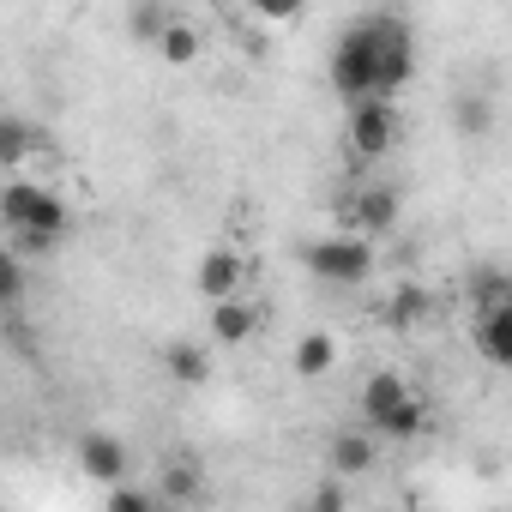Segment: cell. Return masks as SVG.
Instances as JSON below:
<instances>
[{"label":"cell","instance_id":"cell-1","mask_svg":"<svg viewBox=\"0 0 512 512\" xmlns=\"http://www.w3.org/2000/svg\"><path fill=\"white\" fill-rule=\"evenodd\" d=\"M416 73V31L404 13H362L344 25L332 49V91L344 103L356 97H398Z\"/></svg>","mask_w":512,"mask_h":512},{"label":"cell","instance_id":"cell-2","mask_svg":"<svg viewBox=\"0 0 512 512\" xmlns=\"http://www.w3.org/2000/svg\"><path fill=\"white\" fill-rule=\"evenodd\" d=\"M302 266L320 278V284H338V290H356L380 272V253H374V235L362 229H344V235H320L302 247Z\"/></svg>","mask_w":512,"mask_h":512},{"label":"cell","instance_id":"cell-3","mask_svg":"<svg viewBox=\"0 0 512 512\" xmlns=\"http://www.w3.org/2000/svg\"><path fill=\"white\" fill-rule=\"evenodd\" d=\"M0 223H7L13 235H55V241H61V235L73 229V211H67V199H61L55 187L19 175V181L0 187Z\"/></svg>","mask_w":512,"mask_h":512},{"label":"cell","instance_id":"cell-4","mask_svg":"<svg viewBox=\"0 0 512 512\" xmlns=\"http://www.w3.org/2000/svg\"><path fill=\"white\" fill-rule=\"evenodd\" d=\"M344 139H350V151H356L362 163H380V157L398 145V109H392V97H356Z\"/></svg>","mask_w":512,"mask_h":512},{"label":"cell","instance_id":"cell-5","mask_svg":"<svg viewBox=\"0 0 512 512\" xmlns=\"http://www.w3.org/2000/svg\"><path fill=\"white\" fill-rule=\"evenodd\" d=\"M73 458H79V470L91 476V482H121L127 470H133V458H127V440L121 434H109V428H91V434H79V446H73Z\"/></svg>","mask_w":512,"mask_h":512},{"label":"cell","instance_id":"cell-6","mask_svg":"<svg viewBox=\"0 0 512 512\" xmlns=\"http://www.w3.org/2000/svg\"><path fill=\"white\" fill-rule=\"evenodd\" d=\"M362 235H392L398 229V217H404V193L392 187V181H368L356 199H350V211H344Z\"/></svg>","mask_w":512,"mask_h":512},{"label":"cell","instance_id":"cell-7","mask_svg":"<svg viewBox=\"0 0 512 512\" xmlns=\"http://www.w3.org/2000/svg\"><path fill=\"white\" fill-rule=\"evenodd\" d=\"M241 278H247V260H241L235 247H211L205 260H199V272H193V284H199V296H205V302L235 296V290H241Z\"/></svg>","mask_w":512,"mask_h":512},{"label":"cell","instance_id":"cell-8","mask_svg":"<svg viewBox=\"0 0 512 512\" xmlns=\"http://www.w3.org/2000/svg\"><path fill=\"white\" fill-rule=\"evenodd\" d=\"M380 320H386L392 332H416V326H428V320H434V290H428V284H416V278H404V284L386 296Z\"/></svg>","mask_w":512,"mask_h":512},{"label":"cell","instance_id":"cell-9","mask_svg":"<svg viewBox=\"0 0 512 512\" xmlns=\"http://www.w3.org/2000/svg\"><path fill=\"white\" fill-rule=\"evenodd\" d=\"M476 350L494 362V368H506L512 362V302H488V308H476Z\"/></svg>","mask_w":512,"mask_h":512},{"label":"cell","instance_id":"cell-10","mask_svg":"<svg viewBox=\"0 0 512 512\" xmlns=\"http://www.w3.org/2000/svg\"><path fill=\"white\" fill-rule=\"evenodd\" d=\"M326 464H332V476H368L374 464H380V446L368 440V428H344V434H332V452H326Z\"/></svg>","mask_w":512,"mask_h":512},{"label":"cell","instance_id":"cell-11","mask_svg":"<svg viewBox=\"0 0 512 512\" xmlns=\"http://www.w3.org/2000/svg\"><path fill=\"white\" fill-rule=\"evenodd\" d=\"M253 332H260V308H247L241 296H223V302H211V344L235 350V344H247Z\"/></svg>","mask_w":512,"mask_h":512},{"label":"cell","instance_id":"cell-12","mask_svg":"<svg viewBox=\"0 0 512 512\" xmlns=\"http://www.w3.org/2000/svg\"><path fill=\"white\" fill-rule=\"evenodd\" d=\"M290 368H296V380H326L338 368V338L332 332H302L296 350H290Z\"/></svg>","mask_w":512,"mask_h":512},{"label":"cell","instance_id":"cell-13","mask_svg":"<svg viewBox=\"0 0 512 512\" xmlns=\"http://www.w3.org/2000/svg\"><path fill=\"white\" fill-rule=\"evenodd\" d=\"M163 368L175 386H205L211 380V344H193V338H175L163 350Z\"/></svg>","mask_w":512,"mask_h":512},{"label":"cell","instance_id":"cell-14","mask_svg":"<svg viewBox=\"0 0 512 512\" xmlns=\"http://www.w3.org/2000/svg\"><path fill=\"white\" fill-rule=\"evenodd\" d=\"M169 67H193L199 55H205V37H199V25H187V19H169L163 31H157V43H151Z\"/></svg>","mask_w":512,"mask_h":512},{"label":"cell","instance_id":"cell-15","mask_svg":"<svg viewBox=\"0 0 512 512\" xmlns=\"http://www.w3.org/2000/svg\"><path fill=\"white\" fill-rule=\"evenodd\" d=\"M404 392H410V380H404L398 368H380V374H368V386H362V416H368V428H374V422H380V416H386V410L404 398Z\"/></svg>","mask_w":512,"mask_h":512},{"label":"cell","instance_id":"cell-16","mask_svg":"<svg viewBox=\"0 0 512 512\" xmlns=\"http://www.w3.org/2000/svg\"><path fill=\"white\" fill-rule=\"evenodd\" d=\"M422 428H428V404H422L416 392H404V398L374 422V434H386V440H416Z\"/></svg>","mask_w":512,"mask_h":512},{"label":"cell","instance_id":"cell-17","mask_svg":"<svg viewBox=\"0 0 512 512\" xmlns=\"http://www.w3.org/2000/svg\"><path fill=\"white\" fill-rule=\"evenodd\" d=\"M199 494H205V470H199L193 458H169V464H163V482H157V500L187 506V500H199Z\"/></svg>","mask_w":512,"mask_h":512},{"label":"cell","instance_id":"cell-18","mask_svg":"<svg viewBox=\"0 0 512 512\" xmlns=\"http://www.w3.org/2000/svg\"><path fill=\"white\" fill-rule=\"evenodd\" d=\"M452 121H458V133H464V139H488V133H494V97L464 91V97L452 103Z\"/></svg>","mask_w":512,"mask_h":512},{"label":"cell","instance_id":"cell-19","mask_svg":"<svg viewBox=\"0 0 512 512\" xmlns=\"http://www.w3.org/2000/svg\"><path fill=\"white\" fill-rule=\"evenodd\" d=\"M175 13L163 7V0H133V7H127V37L133 43H157V31L169 25Z\"/></svg>","mask_w":512,"mask_h":512},{"label":"cell","instance_id":"cell-20","mask_svg":"<svg viewBox=\"0 0 512 512\" xmlns=\"http://www.w3.org/2000/svg\"><path fill=\"white\" fill-rule=\"evenodd\" d=\"M25 290H31L25 260H19L13 247H0V308H19V302H25Z\"/></svg>","mask_w":512,"mask_h":512},{"label":"cell","instance_id":"cell-21","mask_svg":"<svg viewBox=\"0 0 512 512\" xmlns=\"http://www.w3.org/2000/svg\"><path fill=\"white\" fill-rule=\"evenodd\" d=\"M151 506H163V500H157V488H133L127 476H121V482H109V512H151Z\"/></svg>","mask_w":512,"mask_h":512},{"label":"cell","instance_id":"cell-22","mask_svg":"<svg viewBox=\"0 0 512 512\" xmlns=\"http://www.w3.org/2000/svg\"><path fill=\"white\" fill-rule=\"evenodd\" d=\"M241 7H247L253 19H260V25H296L308 0H241Z\"/></svg>","mask_w":512,"mask_h":512},{"label":"cell","instance_id":"cell-23","mask_svg":"<svg viewBox=\"0 0 512 512\" xmlns=\"http://www.w3.org/2000/svg\"><path fill=\"white\" fill-rule=\"evenodd\" d=\"M488 302H512V278L500 266H482L476 272V308H488Z\"/></svg>","mask_w":512,"mask_h":512},{"label":"cell","instance_id":"cell-24","mask_svg":"<svg viewBox=\"0 0 512 512\" xmlns=\"http://www.w3.org/2000/svg\"><path fill=\"white\" fill-rule=\"evenodd\" d=\"M344 500H350V494H344V482H338V476H332V482H320V488H314V506H320V512H338V506H344Z\"/></svg>","mask_w":512,"mask_h":512},{"label":"cell","instance_id":"cell-25","mask_svg":"<svg viewBox=\"0 0 512 512\" xmlns=\"http://www.w3.org/2000/svg\"><path fill=\"white\" fill-rule=\"evenodd\" d=\"M229 7H241V0H229Z\"/></svg>","mask_w":512,"mask_h":512},{"label":"cell","instance_id":"cell-26","mask_svg":"<svg viewBox=\"0 0 512 512\" xmlns=\"http://www.w3.org/2000/svg\"><path fill=\"white\" fill-rule=\"evenodd\" d=\"M0 344H7V332H0Z\"/></svg>","mask_w":512,"mask_h":512}]
</instances>
